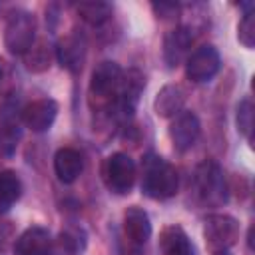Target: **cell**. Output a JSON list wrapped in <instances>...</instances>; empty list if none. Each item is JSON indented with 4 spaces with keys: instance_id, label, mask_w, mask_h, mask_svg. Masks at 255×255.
<instances>
[{
    "instance_id": "obj_3",
    "label": "cell",
    "mask_w": 255,
    "mask_h": 255,
    "mask_svg": "<svg viewBox=\"0 0 255 255\" xmlns=\"http://www.w3.org/2000/svg\"><path fill=\"white\" fill-rule=\"evenodd\" d=\"M4 44L10 54L24 56L36 44V18L26 10H16L8 16L4 28Z\"/></svg>"
},
{
    "instance_id": "obj_15",
    "label": "cell",
    "mask_w": 255,
    "mask_h": 255,
    "mask_svg": "<svg viewBox=\"0 0 255 255\" xmlns=\"http://www.w3.org/2000/svg\"><path fill=\"white\" fill-rule=\"evenodd\" d=\"M84 169V159L78 149L62 147L54 155V171L62 183H74Z\"/></svg>"
},
{
    "instance_id": "obj_5",
    "label": "cell",
    "mask_w": 255,
    "mask_h": 255,
    "mask_svg": "<svg viewBox=\"0 0 255 255\" xmlns=\"http://www.w3.org/2000/svg\"><path fill=\"white\" fill-rule=\"evenodd\" d=\"M122 74H124V70L116 62L98 64L92 72V78H90V96H92V100L96 98L100 102V106L114 108L116 94H118V88H120V82H122Z\"/></svg>"
},
{
    "instance_id": "obj_19",
    "label": "cell",
    "mask_w": 255,
    "mask_h": 255,
    "mask_svg": "<svg viewBox=\"0 0 255 255\" xmlns=\"http://www.w3.org/2000/svg\"><path fill=\"white\" fill-rule=\"evenodd\" d=\"M76 12L78 16L90 24V26H102L110 20L112 16V6L108 2H102V0H88V2H80L76 6Z\"/></svg>"
},
{
    "instance_id": "obj_4",
    "label": "cell",
    "mask_w": 255,
    "mask_h": 255,
    "mask_svg": "<svg viewBox=\"0 0 255 255\" xmlns=\"http://www.w3.org/2000/svg\"><path fill=\"white\" fill-rule=\"evenodd\" d=\"M102 177L106 187L116 193V195H126L131 191L135 177H137V169L133 159L128 153H112L110 157H106L104 167H102Z\"/></svg>"
},
{
    "instance_id": "obj_27",
    "label": "cell",
    "mask_w": 255,
    "mask_h": 255,
    "mask_svg": "<svg viewBox=\"0 0 255 255\" xmlns=\"http://www.w3.org/2000/svg\"><path fill=\"white\" fill-rule=\"evenodd\" d=\"M215 255H231L227 249H219V251H215Z\"/></svg>"
},
{
    "instance_id": "obj_9",
    "label": "cell",
    "mask_w": 255,
    "mask_h": 255,
    "mask_svg": "<svg viewBox=\"0 0 255 255\" xmlns=\"http://www.w3.org/2000/svg\"><path fill=\"white\" fill-rule=\"evenodd\" d=\"M58 116V104L52 100V98H40V100H34L30 102L28 106L22 108L20 112V120L22 124L32 129L34 133H42V131H48L54 124Z\"/></svg>"
},
{
    "instance_id": "obj_21",
    "label": "cell",
    "mask_w": 255,
    "mask_h": 255,
    "mask_svg": "<svg viewBox=\"0 0 255 255\" xmlns=\"http://www.w3.org/2000/svg\"><path fill=\"white\" fill-rule=\"evenodd\" d=\"M20 141V126L18 120H2L0 122V155L10 157Z\"/></svg>"
},
{
    "instance_id": "obj_14",
    "label": "cell",
    "mask_w": 255,
    "mask_h": 255,
    "mask_svg": "<svg viewBox=\"0 0 255 255\" xmlns=\"http://www.w3.org/2000/svg\"><path fill=\"white\" fill-rule=\"evenodd\" d=\"M124 233L131 243L143 245L151 237V221L147 211L137 205L128 207L124 213Z\"/></svg>"
},
{
    "instance_id": "obj_16",
    "label": "cell",
    "mask_w": 255,
    "mask_h": 255,
    "mask_svg": "<svg viewBox=\"0 0 255 255\" xmlns=\"http://www.w3.org/2000/svg\"><path fill=\"white\" fill-rule=\"evenodd\" d=\"M159 247L163 255H195V247L183 227L167 225L159 233Z\"/></svg>"
},
{
    "instance_id": "obj_8",
    "label": "cell",
    "mask_w": 255,
    "mask_h": 255,
    "mask_svg": "<svg viewBox=\"0 0 255 255\" xmlns=\"http://www.w3.org/2000/svg\"><path fill=\"white\" fill-rule=\"evenodd\" d=\"M143 88H145V76L139 70L131 68V70L124 72L118 94H116V102H114L116 114L122 118H131Z\"/></svg>"
},
{
    "instance_id": "obj_24",
    "label": "cell",
    "mask_w": 255,
    "mask_h": 255,
    "mask_svg": "<svg viewBox=\"0 0 255 255\" xmlns=\"http://www.w3.org/2000/svg\"><path fill=\"white\" fill-rule=\"evenodd\" d=\"M237 40L245 46V48H253L255 46V12L253 10H247L243 14V18L239 20V26H237Z\"/></svg>"
},
{
    "instance_id": "obj_11",
    "label": "cell",
    "mask_w": 255,
    "mask_h": 255,
    "mask_svg": "<svg viewBox=\"0 0 255 255\" xmlns=\"http://www.w3.org/2000/svg\"><path fill=\"white\" fill-rule=\"evenodd\" d=\"M193 44V34L187 26H177L163 38V60L169 68L179 66L183 60H187L189 50Z\"/></svg>"
},
{
    "instance_id": "obj_23",
    "label": "cell",
    "mask_w": 255,
    "mask_h": 255,
    "mask_svg": "<svg viewBox=\"0 0 255 255\" xmlns=\"http://www.w3.org/2000/svg\"><path fill=\"white\" fill-rule=\"evenodd\" d=\"M24 56H26V68L30 72H44L50 68V50L44 44H34Z\"/></svg>"
},
{
    "instance_id": "obj_7",
    "label": "cell",
    "mask_w": 255,
    "mask_h": 255,
    "mask_svg": "<svg viewBox=\"0 0 255 255\" xmlns=\"http://www.w3.org/2000/svg\"><path fill=\"white\" fill-rule=\"evenodd\" d=\"M219 66H221V58H219V52L215 50V46L203 44L187 56L185 76L193 84H203V82H209L219 72Z\"/></svg>"
},
{
    "instance_id": "obj_1",
    "label": "cell",
    "mask_w": 255,
    "mask_h": 255,
    "mask_svg": "<svg viewBox=\"0 0 255 255\" xmlns=\"http://www.w3.org/2000/svg\"><path fill=\"white\" fill-rule=\"evenodd\" d=\"M141 191L151 199H169L177 193L179 177L175 167L155 153H147L141 163Z\"/></svg>"
},
{
    "instance_id": "obj_6",
    "label": "cell",
    "mask_w": 255,
    "mask_h": 255,
    "mask_svg": "<svg viewBox=\"0 0 255 255\" xmlns=\"http://www.w3.org/2000/svg\"><path fill=\"white\" fill-rule=\"evenodd\" d=\"M203 235L211 249H229L239 237V221L227 213H211L205 217Z\"/></svg>"
},
{
    "instance_id": "obj_17",
    "label": "cell",
    "mask_w": 255,
    "mask_h": 255,
    "mask_svg": "<svg viewBox=\"0 0 255 255\" xmlns=\"http://www.w3.org/2000/svg\"><path fill=\"white\" fill-rule=\"evenodd\" d=\"M183 102H185L183 88L177 84H167L157 92L155 102H153V110L161 118H173L181 112Z\"/></svg>"
},
{
    "instance_id": "obj_18",
    "label": "cell",
    "mask_w": 255,
    "mask_h": 255,
    "mask_svg": "<svg viewBox=\"0 0 255 255\" xmlns=\"http://www.w3.org/2000/svg\"><path fill=\"white\" fill-rule=\"evenodd\" d=\"M22 195V181L16 171H0V215L8 213Z\"/></svg>"
},
{
    "instance_id": "obj_26",
    "label": "cell",
    "mask_w": 255,
    "mask_h": 255,
    "mask_svg": "<svg viewBox=\"0 0 255 255\" xmlns=\"http://www.w3.org/2000/svg\"><path fill=\"white\" fill-rule=\"evenodd\" d=\"M10 237H12V227H10L8 223H6V225L2 223V225H0V255L6 251V245H8V239H10Z\"/></svg>"
},
{
    "instance_id": "obj_12",
    "label": "cell",
    "mask_w": 255,
    "mask_h": 255,
    "mask_svg": "<svg viewBox=\"0 0 255 255\" xmlns=\"http://www.w3.org/2000/svg\"><path fill=\"white\" fill-rule=\"evenodd\" d=\"M52 249V235L46 227L32 225L14 241L16 255H48Z\"/></svg>"
},
{
    "instance_id": "obj_28",
    "label": "cell",
    "mask_w": 255,
    "mask_h": 255,
    "mask_svg": "<svg viewBox=\"0 0 255 255\" xmlns=\"http://www.w3.org/2000/svg\"><path fill=\"white\" fill-rule=\"evenodd\" d=\"M0 80H2V60H0Z\"/></svg>"
},
{
    "instance_id": "obj_2",
    "label": "cell",
    "mask_w": 255,
    "mask_h": 255,
    "mask_svg": "<svg viewBox=\"0 0 255 255\" xmlns=\"http://www.w3.org/2000/svg\"><path fill=\"white\" fill-rule=\"evenodd\" d=\"M193 183H195V191H197V197L201 199V203H205L209 207H219L227 201L225 175L215 161H211V159L201 161L195 167Z\"/></svg>"
},
{
    "instance_id": "obj_22",
    "label": "cell",
    "mask_w": 255,
    "mask_h": 255,
    "mask_svg": "<svg viewBox=\"0 0 255 255\" xmlns=\"http://www.w3.org/2000/svg\"><path fill=\"white\" fill-rule=\"evenodd\" d=\"M235 124H237V131L251 141V131H253V104H251L249 98H243L237 104Z\"/></svg>"
},
{
    "instance_id": "obj_20",
    "label": "cell",
    "mask_w": 255,
    "mask_h": 255,
    "mask_svg": "<svg viewBox=\"0 0 255 255\" xmlns=\"http://www.w3.org/2000/svg\"><path fill=\"white\" fill-rule=\"evenodd\" d=\"M86 247V233L78 227H68L58 237V253L80 255Z\"/></svg>"
},
{
    "instance_id": "obj_13",
    "label": "cell",
    "mask_w": 255,
    "mask_h": 255,
    "mask_svg": "<svg viewBox=\"0 0 255 255\" xmlns=\"http://www.w3.org/2000/svg\"><path fill=\"white\" fill-rule=\"evenodd\" d=\"M56 58L68 72H78L86 60V40L80 34H68L56 44Z\"/></svg>"
},
{
    "instance_id": "obj_10",
    "label": "cell",
    "mask_w": 255,
    "mask_h": 255,
    "mask_svg": "<svg viewBox=\"0 0 255 255\" xmlns=\"http://www.w3.org/2000/svg\"><path fill=\"white\" fill-rule=\"evenodd\" d=\"M199 133H201V124L193 112L181 110L177 116H173L169 124V137L177 151H187L197 141Z\"/></svg>"
},
{
    "instance_id": "obj_25",
    "label": "cell",
    "mask_w": 255,
    "mask_h": 255,
    "mask_svg": "<svg viewBox=\"0 0 255 255\" xmlns=\"http://www.w3.org/2000/svg\"><path fill=\"white\" fill-rule=\"evenodd\" d=\"M153 10H155V14H157V16H161V18H169V16L177 14L179 6H177V4H167V2H159V4H153Z\"/></svg>"
}]
</instances>
